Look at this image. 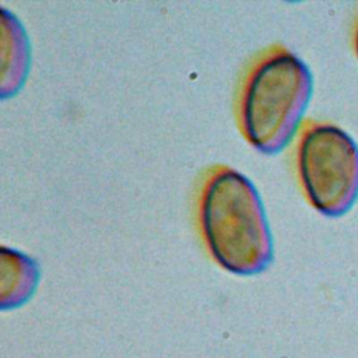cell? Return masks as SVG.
I'll list each match as a JSON object with an SVG mask.
<instances>
[{"instance_id": "1", "label": "cell", "mask_w": 358, "mask_h": 358, "mask_svg": "<svg viewBox=\"0 0 358 358\" xmlns=\"http://www.w3.org/2000/svg\"><path fill=\"white\" fill-rule=\"evenodd\" d=\"M201 239L213 260L238 275L263 271L273 259V238L255 185L227 165L210 168L196 203Z\"/></svg>"}, {"instance_id": "2", "label": "cell", "mask_w": 358, "mask_h": 358, "mask_svg": "<svg viewBox=\"0 0 358 358\" xmlns=\"http://www.w3.org/2000/svg\"><path fill=\"white\" fill-rule=\"evenodd\" d=\"M312 87V74L295 53L282 46L262 52L238 91V124L246 141L263 154L281 151L301 123Z\"/></svg>"}, {"instance_id": "3", "label": "cell", "mask_w": 358, "mask_h": 358, "mask_svg": "<svg viewBox=\"0 0 358 358\" xmlns=\"http://www.w3.org/2000/svg\"><path fill=\"white\" fill-rule=\"evenodd\" d=\"M295 164L309 204L323 215L345 214L358 197V145L341 127L308 122L299 133Z\"/></svg>"}, {"instance_id": "4", "label": "cell", "mask_w": 358, "mask_h": 358, "mask_svg": "<svg viewBox=\"0 0 358 358\" xmlns=\"http://www.w3.org/2000/svg\"><path fill=\"white\" fill-rule=\"evenodd\" d=\"M29 66V43L14 14L1 8V98L20 91Z\"/></svg>"}, {"instance_id": "5", "label": "cell", "mask_w": 358, "mask_h": 358, "mask_svg": "<svg viewBox=\"0 0 358 358\" xmlns=\"http://www.w3.org/2000/svg\"><path fill=\"white\" fill-rule=\"evenodd\" d=\"M39 280V268L35 260L25 253L1 246L0 249V306L13 309L32 295Z\"/></svg>"}, {"instance_id": "6", "label": "cell", "mask_w": 358, "mask_h": 358, "mask_svg": "<svg viewBox=\"0 0 358 358\" xmlns=\"http://www.w3.org/2000/svg\"><path fill=\"white\" fill-rule=\"evenodd\" d=\"M354 49L358 57V21H357V27H355V32H354Z\"/></svg>"}]
</instances>
